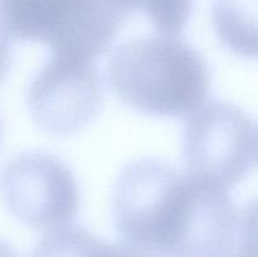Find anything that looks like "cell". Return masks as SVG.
I'll return each mask as SVG.
<instances>
[{
  "label": "cell",
  "mask_w": 258,
  "mask_h": 257,
  "mask_svg": "<svg viewBox=\"0 0 258 257\" xmlns=\"http://www.w3.org/2000/svg\"><path fill=\"white\" fill-rule=\"evenodd\" d=\"M256 126L242 108L211 101L186 120L183 153L190 175L224 189L241 183L253 166Z\"/></svg>",
  "instance_id": "3"
},
{
  "label": "cell",
  "mask_w": 258,
  "mask_h": 257,
  "mask_svg": "<svg viewBox=\"0 0 258 257\" xmlns=\"http://www.w3.org/2000/svg\"><path fill=\"white\" fill-rule=\"evenodd\" d=\"M95 60L53 54L33 78L28 106L45 133L67 136L85 128L103 103V83Z\"/></svg>",
  "instance_id": "5"
},
{
  "label": "cell",
  "mask_w": 258,
  "mask_h": 257,
  "mask_svg": "<svg viewBox=\"0 0 258 257\" xmlns=\"http://www.w3.org/2000/svg\"><path fill=\"white\" fill-rule=\"evenodd\" d=\"M0 194L18 221L40 231L67 226L80 209V189L72 171L44 151L12 159L0 174Z\"/></svg>",
  "instance_id": "4"
},
{
  "label": "cell",
  "mask_w": 258,
  "mask_h": 257,
  "mask_svg": "<svg viewBox=\"0 0 258 257\" xmlns=\"http://www.w3.org/2000/svg\"><path fill=\"white\" fill-rule=\"evenodd\" d=\"M254 161L258 164V127L256 128V146H254Z\"/></svg>",
  "instance_id": "12"
},
{
  "label": "cell",
  "mask_w": 258,
  "mask_h": 257,
  "mask_svg": "<svg viewBox=\"0 0 258 257\" xmlns=\"http://www.w3.org/2000/svg\"><path fill=\"white\" fill-rule=\"evenodd\" d=\"M0 257H18L15 249L3 238H0Z\"/></svg>",
  "instance_id": "11"
},
{
  "label": "cell",
  "mask_w": 258,
  "mask_h": 257,
  "mask_svg": "<svg viewBox=\"0 0 258 257\" xmlns=\"http://www.w3.org/2000/svg\"><path fill=\"white\" fill-rule=\"evenodd\" d=\"M237 241L239 257H258V197L246 204L239 216Z\"/></svg>",
  "instance_id": "8"
},
{
  "label": "cell",
  "mask_w": 258,
  "mask_h": 257,
  "mask_svg": "<svg viewBox=\"0 0 258 257\" xmlns=\"http://www.w3.org/2000/svg\"><path fill=\"white\" fill-rule=\"evenodd\" d=\"M212 20L219 40L231 52L258 58V0H214Z\"/></svg>",
  "instance_id": "6"
},
{
  "label": "cell",
  "mask_w": 258,
  "mask_h": 257,
  "mask_svg": "<svg viewBox=\"0 0 258 257\" xmlns=\"http://www.w3.org/2000/svg\"><path fill=\"white\" fill-rule=\"evenodd\" d=\"M224 257H239L238 254H228V256H224Z\"/></svg>",
  "instance_id": "13"
},
{
  "label": "cell",
  "mask_w": 258,
  "mask_h": 257,
  "mask_svg": "<svg viewBox=\"0 0 258 257\" xmlns=\"http://www.w3.org/2000/svg\"><path fill=\"white\" fill-rule=\"evenodd\" d=\"M112 213L123 242L151 257L228 256L238 232V212L227 189L155 159L121 171Z\"/></svg>",
  "instance_id": "1"
},
{
  "label": "cell",
  "mask_w": 258,
  "mask_h": 257,
  "mask_svg": "<svg viewBox=\"0 0 258 257\" xmlns=\"http://www.w3.org/2000/svg\"><path fill=\"white\" fill-rule=\"evenodd\" d=\"M107 80L126 105L164 117L191 115L211 90L203 55L178 35L159 32L118 45L108 60Z\"/></svg>",
  "instance_id": "2"
},
{
  "label": "cell",
  "mask_w": 258,
  "mask_h": 257,
  "mask_svg": "<svg viewBox=\"0 0 258 257\" xmlns=\"http://www.w3.org/2000/svg\"><path fill=\"white\" fill-rule=\"evenodd\" d=\"M113 257H151L146 254L145 252L130 246V244L121 242V243H115V252Z\"/></svg>",
  "instance_id": "10"
},
{
  "label": "cell",
  "mask_w": 258,
  "mask_h": 257,
  "mask_svg": "<svg viewBox=\"0 0 258 257\" xmlns=\"http://www.w3.org/2000/svg\"><path fill=\"white\" fill-rule=\"evenodd\" d=\"M12 60V52H10V38L0 23V82L8 75Z\"/></svg>",
  "instance_id": "9"
},
{
  "label": "cell",
  "mask_w": 258,
  "mask_h": 257,
  "mask_svg": "<svg viewBox=\"0 0 258 257\" xmlns=\"http://www.w3.org/2000/svg\"><path fill=\"white\" fill-rule=\"evenodd\" d=\"M115 243H107L80 226L50 231L35 246L30 257H113Z\"/></svg>",
  "instance_id": "7"
}]
</instances>
